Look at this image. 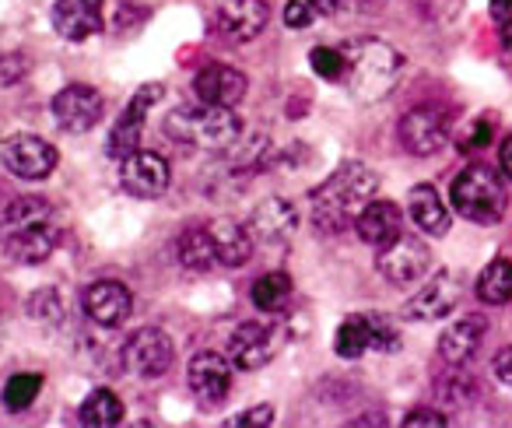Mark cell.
Masks as SVG:
<instances>
[{"instance_id": "cell-1", "label": "cell", "mask_w": 512, "mask_h": 428, "mask_svg": "<svg viewBox=\"0 0 512 428\" xmlns=\"http://www.w3.org/2000/svg\"><path fill=\"white\" fill-rule=\"evenodd\" d=\"M60 243L57 207L43 197H18L0 214V250L15 264H43Z\"/></svg>"}, {"instance_id": "cell-2", "label": "cell", "mask_w": 512, "mask_h": 428, "mask_svg": "<svg viewBox=\"0 0 512 428\" xmlns=\"http://www.w3.org/2000/svg\"><path fill=\"white\" fill-rule=\"evenodd\" d=\"M379 179L376 172H369L365 165L348 162L327 176L309 197V218L320 232H344L355 225V218L362 214V207L372 200Z\"/></svg>"}, {"instance_id": "cell-3", "label": "cell", "mask_w": 512, "mask_h": 428, "mask_svg": "<svg viewBox=\"0 0 512 428\" xmlns=\"http://www.w3.org/2000/svg\"><path fill=\"white\" fill-rule=\"evenodd\" d=\"M344 60H348V88L358 102H379L397 88L400 78V53L383 39H351L344 46Z\"/></svg>"}, {"instance_id": "cell-4", "label": "cell", "mask_w": 512, "mask_h": 428, "mask_svg": "<svg viewBox=\"0 0 512 428\" xmlns=\"http://www.w3.org/2000/svg\"><path fill=\"white\" fill-rule=\"evenodd\" d=\"M165 134L176 144L200 151H228L239 144L242 120L228 106H204V109H176L165 120Z\"/></svg>"}, {"instance_id": "cell-5", "label": "cell", "mask_w": 512, "mask_h": 428, "mask_svg": "<svg viewBox=\"0 0 512 428\" xmlns=\"http://www.w3.org/2000/svg\"><path fill=\"white\" fill-rule=\"evenodd\" d=\"M449 197H453L456 214H463L474 225H495L505 214V204H509L502 176L495 169H488V165H467L453 179Z\"/></svg>"}, {"instance_id": "cell-6", "label": "cell", "mask_w": 512, "mask_h": 428, "mask_svg": "<svg viewBox=\"0 0 512 428\" xmlns=\"http://www.w3.org/2000/svg\"><path fill=\"white\" fill-rule=\"evenodd\" d=\"M400 337L393 330V323L386 316H376V313H355L337 327V337H334V351L348 362L355 358L369 355V351H397Z\"/></svg>"}, {"instance_id": "cell-7", "label": "cell", "mask_w": 512, "mask_h": 428, "mask_svg": "<svg viewBox=\"0 0 512 428\" xmlns=\"http://www.w3.org/2000/svg\"><path fill=\"white\" fill-rule=\"evenodd\" d=\"M397 141L407 155L414 158H428L435 151L446 148L449 130H446V113L435 106H414L400 116L397 123Z\"/></svg>"}, {"instance_id": "cell-8", "label": "cell", "mask_w": 512, "mask_h": 428, "mask_svg": "<svg viewBox=\"0 0 512 428\" xmlns=\"http://www.w3.org/2000/svg\"><path fill=\"white\" fill-rule=\"evenodd\" d=\"M376 264H379V274H383L390 285L407 288V285H418L428 274V267H432V250L414 236H397L390 246L379 250Z\"/></svg>"}, {"instance_id": "cell-9", "label": "cell", "mask_w": 512, "mask_h": 428, "mask_svg": "<svg viewBox=\"0 0 512 428\" xmlns=\"http://www.w3.org/2000/svg\"><path fill=\"white\" fill-rule=\"evenodd\" d=\"M281 327L274 323H239L235 334L228 337V358L235 369H264L274 355L281 351Z\"/></svg>"}, {"instance_id": "cell-10", "label": "cell", "mask_w": 512, "mask_h": 428, "mask_svg": "<svg viewBox=\"0 0 512 428\" xmlns=\"http://www.w3.org/2000/svg\"><path fill=\"white\" fill-rule=\"evenodd\" d=\"M120 183L130 197L137 200H155L169 190L172 183V172H169V162H165L158 151H141L137 148L134 155L123 158L120 165Z\"/></svg>"}, {"instance_id": "cell-11", "label": "cell", "mask_w": 512, "mask_h": 428, "mask_svg": "<svg viewBox=\"0 0 512 428\" xmlns=\"http://www.w3.org/2000/svg\"><path fill=\"white\" fill-rule=\"evenodd\" d=\"M102 109H106L102 95L88 85H67L53 95V120L67 134H88L102 120Z\"/></svg>"}, {"instance_id": "cell-12", "label": "cell", "mask_w": 512, "mask_h": 428, "mask_svg": "<svg viewBox=\"0 0 512 428\" xmlns=\"http://www.w3.org/2000/svg\"><path fill=\"white\" fill-rule=\"evenodd\" d=\"M172 341L162 334V330L148 327L130 334V341L123 344V365H127L134 376L141 379H158L172 369Z\"/></svg>"}, {"instance_id": "cell-13", "label": "cell", "mask_w": 512, "mask_h": 428, "mask_svg": "<svg viewBox=\"0 0 512 428\" xmlns=\"http://www.w3.org/2000/svg\"><path fill=\"white\" fill-rule=\"evenodd\" d=\"M158 99H162V85H144L141 92L127 102V109H123V116L116 120L113 134H109V141H106L109 158H120L123 162V158L141 148L144 120H148V109L155 106Z\"/></svg>"}, {"instance_id": "cell-14", "label": "cell", "mask_w": 512, "mask_h": 428, "mask_svg": "<svg viewBox=\"0 0 512 428\" xmlns=\"http://www.w3.org/2000/svg\"><path fill=\"white\" fill-rule=\"evenodd\" d=\"M0 158H4V165H8L18 179H29V183L46 179L53 169H57V148L36 134L11 137V141L0 148Z\"/></svg>"}, {"instance_id": "cell-15", "label": "cell", "mask_w": 512, "mask_h": 428, "mask_svg": "<svg viewBox=\"0 0 512 428\" xmlns=\"http://www.w3.org/2000/svg\"><path fill=\"white\" fill-rule=\"evenodd\" d=\"M190 390L193 397L204 407H218L228 400V390H232V358H221L214 351H197L190 358Z\"/></svg>"}, {"instance_id": "cell-16", "label": "cell", "mask_w": 512, "mask_h": 428, "mask_svg": "<svg viewBox=\"0 0 512 428\" xmlns=\"http://www.w3.org/2000/svg\"><path fill=\"white\" fill-rule=\"evenodd\" d=\"M246 74L235 71L228 64H207L204 71H197L193 78V92L204 106H239L246 99Z\"/></svg>"}, {"instance_id": "cell-17", "label": "cell", "mask_w": 512, "mask_h": 428, "mask_svg": "<svg viewBox=\"0 0 512 428\" xmlns=\"http://www.w3.org/2000/svg\"><path fill=\"white\" fill-rule=\"evenodd\" d=\"M85 313L99 327H123L134 313V295L120 281H95L85 288Z\"/></svg>"}, {"instance_id": "cell-18", "label": "cell", "mask_w": 512, "mask_h": 428, "mask_svg": "<svg viewBox=\"0 0 512 428\" xmlns=\"http://www.w3.org/2000/svg\"><path fill=\"white\" fill-rule=\"evenodd\" d=\"M267 18H271V11H267L264 0H225L214 15V25L232 43H249L264 32Z\"/></svg>"}, {"instance_id": "cell-19", "label": "cell", "mask_w": 512, "mask_h": 428, "mask_svg": "<svg viewBox=\"0 0 512 428\" xmlns=\"http://www.w3.org/2000/svg\"><path fill=\"white\" fill-rule=\"evenodd\" d=\"M299 229V211H295L288 200L271 197L264 204L253 207V218H249V232H253L256 243H267V246H278L288 243Z\"/></svg>"}, {"instance_id": "cell-20", "label": "cell", "mask_w": 512, "mask_h": 428, "mask_svg": "<svg viewBox=\"0 0 512 428\" xmlns=\"http://www.w3.org/2000/svg\"><path fill=\"white\" fill-rule=\"evenodd\" d=\"M456 306H460V281H456L453 274H439V278H432L411 302H407L404 316L407 320L432 323V320L449 316Z\"/></svg>"}, {"instance_id": "cell-21", "label": "cell", "mask_w": 512, "mask_h": 428, "mask_svg": "<svg viewBox=\"0 0 512 428\" xmlns=\"http://www.w3.org/2000/svg\"><path fill=\"white\" fill-rule=\"evenodd\" d=\"M53 25L67 43H85L102 32V0H57Z\"/></svg>"}, {"instance_id": "cell-22", "label": "cell", "mask_w": 512, "mask_h": 428, "mask_svg": "<svg viewBox=\"0 0 512 428\" xmlns=\"http://www.w3.org/2000/svg\"><path fill=\"white\" fill-rule=\"evenodd\" d=\"M400 229H404V218L393 200H369L355 218V232L362 236V243L376 246V250L390 246L400 236Z\"/></svg>"}, {"instance_id": "cell-23", "label": "cell", "mask_w": 512, "mask_h": 428, "mask_svg": "<svg viewBox=\"0 0 512 428\" xmlns=\"http://www.w3.org/2000/svg\"><path fill=\"white\" fill-rule=\"evenodd\" d=\"M484 334H488V320L484 316H463V320H456L439 337V358L446 365H467L481 351Z\"/></svg>"}, {"instance_id": "cell-24", "label": "cell", "mask_w": 512, "mask_h": 428, "mask_svg": "<svg viewBox=\"0 0 512 428\" xmlns=\"http://www.w3.org/2000/svg\"><path fill=\"white\" fill-rule=\"evenodd\" d=\"M211 239H214V253H218V264L225 267H242L253 257V232L249 225H239L232 218H218L211 225Z\"/></svg>"}, {"instance_id": "cell-25", "label": "cell", "mask_w": 512, "mask_h": 428, "mask_svg": "<svg viewBox=\"0 0 512 428\" xmlns=\"http://www.w3.org/2000/svg\"><path fill=\"white\" fill-rule=\"evenodd\" d=\"M407 207H411V222L418 225L425 236H446L449 232V211H446V204H442V193L435 190L432 183L414 186Z\"/></svg>"}, {"instance_id": "cell-26", "label": "cell", "mask_w": 512, "mask_h": 428, "mask_svg": "<svg viewBox=\"0 0 512 428\" xmlns=\"http://www.w3.org/2000/svg\"><path fill=\"white\" fill-rule=\"evenodd\" d=\"M176 257L186 271H211V267L218 264L211 229H186L176 243Z\"/></svg>"}, {"instance_id": "cell-27", "label": "cell", "mask_w": 512, "mask_h": 428, "mask_svg": "<svg viewBox=\"0 0 512 428\" xmlns=\"http://www.w3.org/2000/svg\"><path fill=\"white\" fill-rule=\"evenodd\" d=\"M477 299L484 306H505V302H512V260L498 257L477 274Z\"/></svg>"}, {"instance_id": "cell-28", "label": "cell", "mask_w": 512, "mask_h": 428, "mask_svg": "<svg viewBox=\"0 0 512 428\" xmlns=\"http://www.w3.org/2000/svg\"><path fill=\"white\" fill-rule=\"evenodd\" d=\"M292 278H288L285 271H271L264 274V278H256L253 285V306L260 309V313H285L288 302H292Z\"/></svg>"}, {"instance_id": "cell-29", "label": "cell", "mask_w": 512, "mask_h": 428, "mask_svg": "<svg viewBox=\"0 0 512 428\" xmlns=\"http://www.w3.org/2000/svg\"><path fill=\"white\" fill-rule=\"evenodd\" d=\"M78 418L88 428H113L123 421V400L113 390H92L81 404Z\"/></svg>"}, {"instance_id": "cell-30", "label": "cell", "mask_w": 512, "mask_h": 428, "mask_svg": "<svg viewBox=\"0 0 512 428\" xmlns=\"http://www.w3.org/2000/svg\"><path fill=\"white\" fill-rule=\"evenodd\" d=\"M39 390H43V376H36V372H18V376H11L8 383H4V407H8V411H25V407H32V400L39 397Z\"/></svg>"}, {"instance_id": "cell-31", "label": "cell", "mask_w": 512, "mask_h": 428, "mask_svg": "<svg viewBox=\"0 0 512 428\" xmlns=\"http://www.w3.org/2000/svg\"><path fill=\"white\" fill-rule=\"evenodd\" d=\"M309 64H313V71L320 74L323 81H344L348 78V60H344V50H330V46H316L313 53H309Z\"/></svg>"}, {"instance_id": "cell-32", "label": "cell", "mask_w": 512, "mask_h": 428, "mask_svg": "<svg viewBox=\"0 0 512 428\" xmlns=\"http://www.w3.org/2000/svg\"><path fill=\"white\" fill-rule=\"evenodd\" d=\"M449 379H439V393L449 400V404H470V400L477 397V379H470V376H463L460 372V365H449Z\"/></svg>"}, {"instance_id": "cell-33", "label": "cell", "mask_w": 512, "mask_h": 428, "mask_svg": "<svg viewBox=\"0 0 512 428\" xmlns=\"http://www.w3.org/2000/svg\"><path fill=\"white\" fill-rule=\"evenodd\" d=\"M29 316L39 323H60L64 320V306H60V295L53 292V288H39L36 295L29 299Z\"/></svg>"}, {"instance_id": "cell-34", "label": "cell", "mask_w": 512, "mask_h": 428, "mask_svg": "<svg viewBox=\"0 0 512 428\" xmlns=\"http://www.w3.org/2000/svg\"><path fill=\"white\" fill-rule=\"evenodd\" d=\"M274 421V407L271 404H260V407H249V411L235 414L232 421H228V428H264Z\"/></svg>"}, {"instance_id": "cell-35", "label": "cell", "mask_w": 512, "mask_h": 428, "mask_svg": "<svg viewBox=\"0 0 512 428\" xmlns=\"http://www.w3.org/2000/svg\"><path fill=\"white\" fill-rule=\"evenodd\" d=\"M316 11L309 8V0H288L285 4V25L288 29H306L313 22Z\"/></svg>"}, {"instance_id": "cell-36", "label": "cell", "mask_w": 512, "mask_h": 428, "mask_svg": "<svg viewBox=\"0 0 512 428\" xmlns=\"http://www.w3.org/2000/svg\"><path fill=\"white\" fill-rule=\"evenodd\" d=\"M404 425L407 428H418V425H435V428H446L449 421H446V414H439V411H432V407H421V411H411L404 418Z\"/></svg>"}, {"instance_id": "cell-37", "label": "cell", "mask_w": 512, "mask_h": 428, "mask_svg": "<svg viewBox=\"0 0 512 428\" xmlns=\"http://www.w3.org/2000/svg\"><path fill=\"white\" fill-rule=\"evenodd\" d=\"M25 74V60L22 57H4L0 60V85H18Z\"/></svg>"}, {"instance_id": "cell-38", "label": "cell", "mask_w": 512, "mask_h": 428, "mask_svg": "<svg viewBox=\"0 0 512 428\" xmlns=\"http://www.w3.org/2000/svg\"><path fill=\"white\" fill-rule=\"evenodd\" d=\"M491 372L502 386H512V348H502L491 362Z\"/></svg>"}, {"instance_id": "cell-39", "label": "cell", "mask_w": 512, "mask_h": 428, "mask_svg": "<svg viewBox=\"0 0 512 428\" xmlns=\"http://www.w3.org/2000/svg\"><path fill=\"white\" fill-rule=\"evenodd\" d=\"M498 169L505 179H512V137H505L502 148H498Z\"/></svg>"}, {"instance_id": "cell-40", "label": "cell", "mask_w": 512, "mask_h": 428, "mask_svg": "<svg viewBox=\"0 0 512 428\" xmlns=\"http://www.w3.org/2000/svg\"><path fill=\"white\" fill-rule=\"evenodd\" d=\"M309 8H313L316 15H323V18H334L337 11H341V0H309Z\"/></svg>"}, {"instance_id": "cell-41", "label": "cell", "mask_w": 512, "mask_h": 428, "mask_svg": "<svg viewBox=\"0 0 512 428\" xmlns=\"http://www.w3.org/2000/svg\"><path fill=\"white\" fill-rule=\"evenodd\" d=\"M488 141H491V123H477V127L470 130V148H484Z\"/></svg>"}, {"instance_id": "cell-42", "label": "cell", "mask_w": 512, "mask_h": 428, "mask_svg": "<svg viewBox=\"0 0 512 428\" xmlns=\"http://www.w3.org/2000/svg\"><path fill=\"white\" fill-rule=\"evenodd\" d=\"M512 11V0H491V15L495 18H505Z\"/></svg>"}, {"instance_id": "cell-43", "label": "cell", "mask_w": 512, "mask_h": 428, "mask_svg": "<svg viewBox=\"0 0 512 428\" xmlns=\"http://www.w3.org/2000/svg\"><path fill=\"white\" fill-rule=\"evenodd\" d=\"M502 46H505V50L512 53V15H509V18H505V22H502Z\"/></svg>"}]
</instances>
